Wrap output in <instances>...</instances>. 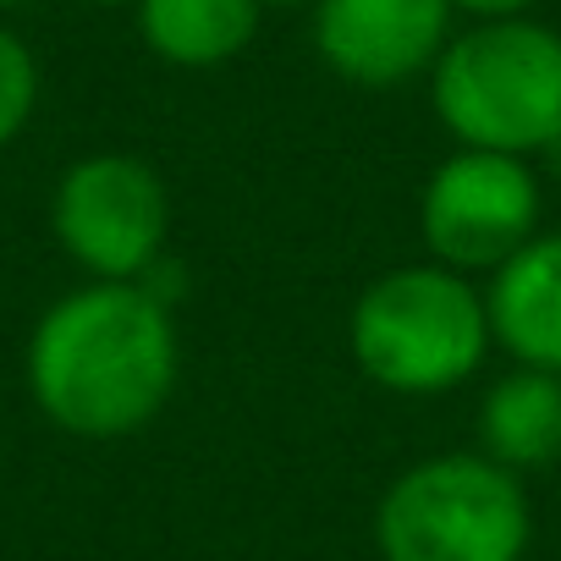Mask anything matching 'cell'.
I'll return each instance as SVG.
<instances>
[{
	"label": "cell",
	"mask_w": 561,
	"mask_h": 561,
	"mask_svg": "<svg viewBox=\"0 0 561 561\" xmlns=\"http://www.w3.org/2000/svg\"><path fill=\"white\" fill-rule=\"evenodd\" d=\"M424 83L451 149L545 160L561 144V28L545 18L457 23Z\"/></svg>",
	"instance_id": "3957f363"
},
{
	"label": "cell",
	"mask_w": 561,
	"mask_h": 561,
	"mask_svg": "<svg viewBox=\"0 0 561 561\" xmlns=\"http://www.w3.org/2000/svg\"><path fill=\"white\" fill-rule=\"evenodd\" d=\"M347 353L386 397H451L495 353L484 287L435 259L391 264L364 280L347 309Z\"/></svg>",
	"instance_id": "7a4b0ae2"
},
{
	"label": "cell",
	"mask_w": 561,
	"mask_h": 561,
	"mask_svg": "<svg viewBox=\"0 0 561 561\" xmlns=\"http://www.w3.org/2000/svg\"><path fill=\"white\" fill-rule=\"evenodd\" d=\"M380 561H528V484L490 457L435 451L391 473L369 517Z\"/></svg>",
	"instance_id": "277c9868"
},
{
	"label": "cell",
	"mask_w": 561,
	"mask_h": 561,
	"mask_svg": "<svg viewBox=\"0 0 561 561\" xmlns=\"http://www.w3.org/2000/svg\"><path fill=\"white\" fill-rule=\"evenodd\" d=\"M451 34L457 18L446 0H314L309 7L314 61L364 94L424 83Z\"/></svg>",
	"instance_id": "52a82bcc"
},
{
	"label": "cell",
	"mask_w": 561,
	"mask_h": 561,
	"mask_svg": "<svg viewBox=\"0 0 561 561\" xmlns=\"http://www.w3.org/2000/svg\"><path fill=\"white\" fill-rule=\"evenodd\" d=\"M50 237L83 280H149L171 242V187L133 149L78 154L50 187Z\"/></svg>",
	"instance_id": "5b68a950"
},
{
	"label": "cell",
	"mask_w": 561,
	"mask_h": 561,
	"mask_svg": "<svg viewBox=\"0 0 561 561\" xmlns=\"http://www.w3.org/2000/svg\"><path fill=\"white\" fill-rule=\"evenodd\" d=\"M457 23H506V18H534L539 0H446Z\"/></svg>",
	"instance_id": "7c38bea8"
},
{
	"label": "cell",
	"mask_w": 561,
	"mask_h": 561,
	"mask_svg": "<svg viewBox=\"0 0 561 561\" xmlns=\"http://www.w3.org/2000/svg\"><path fill=\"white\" fill-rule=\"evenodd\" d=\"M23 380L39 419L72 440L144 435L182 380V331L154 280H83L28 331Z\"/></svg>",
	"instance_id": "6da1fadb"
},
{
	"label": "cell",
	"mask_w": 561,
	"mask_h": 561,
	"mask_svg": "<svg viewBox=\"0 0 561 561\" xmlns=\"http://www.w3.org/2000/svg\"><path fill=\"white\" fill-rule=\"evenodd\" d=\"M18 7H34V0H0V12H18Z\"/></svg>",
	"instance_id": "9a60e30c"
},
{
	"label": "cell",
	"mask_w": 561,
	"mask_h": 561,
	"mask_svg": "<svg viewBox=\"0 0 561 561\" xmlns=\"http://www.w3.org/2000/svg\"><path fill=\"white\" fill-rule=\"evenodd\" d=\"M83 7H100V12H133L138 0H83Z\"/></svg>",
	"instance_id": "5bb4252c"
},
{
	"label": "cell",
	"mask_w": 561,
	"mask_h": 561,
	"mask_svg": "<svg viewBox=\"0 0 561 561\" xmlns=\"http://www.w3.org/2000/svg\"><path fill=\"white\" fill-rule=\"evenodd\" d=\"M479 287L495 353L561 375V231H539Z\"/></svg>",
	"instance_id": "ba28073f"
},
{
	"label": "cell",
	"mask_w": 561,
	"mask_h": 561,
	"mask_svg": "<svg viewBox=\"0 0 561 561\" xmlns=\"http://www.w3.org/2000/svg\"><path fill=\"white\" fill-rule=\"evenodd\" d=\"M259 7H264V12H298V7L309 12V7H314V0H259Z\"/></svg>",
	"instance_id": "4fadbf2b"
},
{
	"label": "cell",
	"mask_w": 561,
	"mask_h": 561,
	"mask_svg": "<svg viewBox=\"0 0 561 561\" xmlns=\"http://www.w3.org/2000/svg\"><path fill=\"white\" fill-rule=\"evenodd\" d=\"M545 187L534 160L451 149L419 187V242L424 259L484 280L517 248H528L545 226Z\"/></svg>",
	"instance_id": "8992f818"
},
{
	"label": "cell",
	"mask_w": 561,
	"mask_h": 561,
	"mask_svg": "<svg viewBox=\"0 0 561 561\" xmlns=\"http://www.w3.org/2000/svg\"><path fill=\"white\" fill-rule=\"evenodd\" d=\"M133 23L160 67L215 72L259 39L264 7L259 0H138Z\"/></svg>",
	"instance_id": "30bf717a"
},
{
	"label": "cell",
	"mask_w": 561,
	"mask_h": 561,
	"mask_svg": "<svg viewBox=\"0 0 561 561\" xmlns=\"http://www.w3.org/2000/svg\"><path fill=\"white\" fill-rule=\"evenodd\" d=\"M39 94H45V72H39V56L34 45L0 23V149L18 144L39 111Z\"/></svg>",
	"instance_id": "8fae6325"
},
{
	"label": "cell",
	"mask_w": 561,
	"mask_h": 561,
	"mask_svg": "<svg viewBox=\"0 0 561 561\" xmlns=\"http://www.w3.org/2000/svg\"><path fill=\"white\" fill-rule=\"evenodd\" d=\"M473 451L528 479L561 462V375L512 364L495 375L473 413Z\"/></svg>",
	"instance_id": "9c48e42d"
}]
</instances>
